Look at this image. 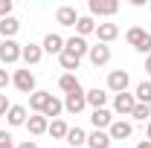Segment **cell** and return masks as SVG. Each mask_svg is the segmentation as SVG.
I'll return each instance as SVG.
<instances>
[{
	"mask_svg": "<svg viewBox=\"0 0 151 148\" xmlns=\"http://www.w3.org/2000/svg\"><path fill=\"white\" fill-rule=\"evenodd\" d=\"M137 148H151V142H148V139H142V142H139Z\"/></svg>",
	"mask_w": 151,
	"mask_h": 148,
	"instance_id": "38",
	"label": "cell"
},
{
	"mask_svg": "<svg viewBox=\"0 0 151 148\" xmlns=\"http://www.w3.org/2000/svg\"><path fill=\"white\" fill-rule=\"evenodd\" d=\"M96 38H99V44H111L119 38V26L116 23H96Z\"/></svg>",
	"mask_w": 151,
	"mask_h": 148,
	"instance_id": "13",
	"label": "cell"
},
{
	"mask_svg": "<svg viewBox=\"0 0 151 148\" xmlns=\"http://www.w3.org/2000/svg\"><path fill=\"white\" fill-rule=\"evenodd\" d=\"M20 52H23V44H18V41H3L0 44V61H3V67L6 64H18Z\"/></svg>",
	"mask_w": 151,
	"mask_h": 148,
	"instance_id": "4",
	"label": "cell"
},
{
	"mask_svg": "<svg viewBox=\"0 0 151 148\" xmlns=\"http://www.w3.org/2000/svg\"><path fill=\"white\" fill-rule=\"evenodd\" d=\"M47 128H50V119H47L44 113H35V116H29V119H26V131H29L32 137L47 134Z\"/></svg>",
	"mask_w": 151,
	"mask_h": 148,
	"instance_id": "14",
	"label": "cell"
},
{
	"mask_svg": "<svg viewBox=\"0 0 151 148\" xmlns=\"http://www.w3.org/2000/svg\"><path fill=\"white\" fill-rule=\"evenodd\" d=\"M137 52H142V55H151V35L142 38V44L137 47Z\"/></svg>",
	"mask_w": 151,
	"mask_h": 148,
	"instance_id": "31",
	"label": "cell"
},
{
	"mask_svg": "<svg viewBox=\"0 0 151 148\" xmlns=\"http://www.w3.org/2000/svg\"><path fill=\"white\" fill-rule=\"evenodd\" d=\"M131 116L137 119V122H145V119H151V105H139V102H137V108L131 111Z\"/></svg>",
	"mask_w": 151,
	"mask_h": 148,
	"instance_id": "29",
	"label": "cell"
},
{
	"mask_svg": "<svg viewBox=\"0 0 151 148\" xmlns=\"http://www.w3.org/2000/svg\"><path fill=\"white\" fill-rule=\"evenodd\" d=\"M84 108H87L84 90H81V93H67V99H64V111H67V113H76V116H78Z\"/></svg>",
	"mask_w": 151,
	"mask_h": 148,
	"instance_id": "9",
	"label": "cell"
},
{
	"mask_svg": "<svg viewBox=\"0 0 151 148\" xmlns=\"http://www.w3.org/2000/svg\"><path fill=\"white\" fill-rule=\"evenodd\" d=\"M90 125H93L96 131H108L113 125V113L108 111V108H99V111L90 113Z\"/></svg>",
	"mask_w": 151,
	"mask_h": 148,
	"instance_id": "8",
	"label": "cell"
},
{
	"mask_svg": "<svg viewBox=\"0 0 151 148\" xmlns=\"http://www.w3.org/2000/svg\"><path fill=\"white\" fill-rule=\"evenodd\" d=\"M145 35H148V32H145L142 26H131V29L125 32V41H128V44H131L134 50H137V47L142 44V38H145Z\"/></svg>",
	"mask_w": 151,
	"mask_h": 148,
	"instance_id": "28",
	"label": "cell"
},
{
	"mask_svg": "<svg viewBox=\"0 0 151 148\" xmlns=\"http://www.w3.org/2000/svg\"><path fill=\"white\" fill-rule=\"evenodd\" d=\"M137 108V99H134V93H116L113 96V111L122 113V116H131V111Z\"/></svg>",
	"mask_w": 151,
	"mask_h": 148,
	"instance_id": "5",
	"label": "cell"
},
{
	"mask_svg": "<svg viewBox=\"0 0 151 148\" xmlns=\"http://www.w3.org/2000/svg\"><path fill=\"white\" fill-rule=\"evenodd\" d=\"M26 119H29V116H26V108H23V105H12V108H9V113H6V122H9L12 128L26 125Z\"/></svg>",
	"mask_w": 151,
	"mask_h": 148,
	"instance_id": "17",
	"label": "cell"
},
{
	"mask_svg": "<svg viewBox=\"0 0 151 148\" xmlns=\"http://www.w3.org/2000/svg\"><path fill=\"white\" fill-rule=\"evenodd\" d=\"M50 96H52V93H47V90H35L32 96H29V108H32L35 113H44L47 102H50Z\"/></svg>",
	"mask_w": 151,
	"mask_h": 148,
	"instance_id": "23",
	"label": "cell"
},
{
	"mask_svg": "<svg viewBox=\"0 0 151 148\" xmlns=\"http://www.w3.org/2000/svg\"><path fill=\"white\" fill-rule=\"evenodd\" d=\"M78 12H76V6H58L55 9V20L61 23V26H76L78 23Z\"/></svg>",
	"mask_w": 151,
	"mask_h": 148,
	"instance_id": "11",
	"label": "cell"
},
{
	"mask_svg": "<svg viewBox=\"0 0 151 148\" xmlns=\"http://www.w3.org/2000/svg\"><path fill=\"white\" fill-rule=\"evenodd\" d=\"M87 58H90L93 67H105V64L111 61V47H108V44H93L90 52H87Z\"/></svg>",
	"mask_w": 151,
	"mask_h": 148,
	"instance_id": "6",
	"label": "cell"
},
{
	"mask_svg": "<svg viewBox=\"0 0 151 148\" xmlns=\"http://www.w3.org/2000/svg\"><path fill=\"white\" fill-rule=\"evenodd\" d=\"M145 73L151 75V55H145Z\"/></svg>",
	"mask_w": 151,
	"mask_h": 148,
	"instance_id": "36",
	"label": "cell"
},
{
	"mask_svg": "<svg viewBox=\"0 0 151 148\" xmlns=\"http://www.w3.org/2000/svg\"><path fill=\"white\" fill-rule=\"evenodd\" d=\"M15 148H38V142H35V139H23V142L15 145Z\"/></svg>",
	"mask_w": 151,
	"mask_h": 148,
	"instance_id": "35",
	"label": "cell"
},
{
	"mask_svg": "<svg viewBox=\"0 0 151 148\" xmlns=\"http://www.w3.org/2000/svg\"><path fill=\"white\" fill-rule=\"evenodd\" d=\"M41 50H44V52H50V55H61V52H64V38L58 35V32H50V35L44 38Z\"/></svg>",
	"mask_w": 151,
	"mask_h": 148,
	"instance_id": "12",
	"label": "cell"
},
{
	"mask_svg": "<svg viewBox=\"0 0 151 148\" xmlns=\"http://www.w3.org/2000/svg\"><path fill=\"white\" fill-rule=\"evenodd\" d=\"M64 47H67L70 52H76L78 58H84L87 52H90V44H87L84 38H78V35H73V38H64Z\"/></svg>",
	"mask_w": 151,
	"mask_h": 148,
	"instance_id": "15",
	"label": "cell"
},
{
	"mask_svg": "<svg viewBox=\"0 0 151 148\" xmlns=\"http://www.w3.org/2000/svg\"><path fill=\"white\" fill-rule=\"evenodd\" d=\"M145 139L151 142V119H148V125H145Z\"/></svg>",
	"mask_w": 151,
	"mask_h": 148,
	"instance_id": "37",
	"label": "cell"
},
{
	"mask_svg": "<svg viewBox=\"0 0 151 148\" xmlns=\"http://www.w3.org/2000/svg\"><path fill=\"white\" fill-rule=\"evenodd\" d=\"M18 29H20V20L18 18H3L0 20V35H3V41H15V35H18Z\"/></svg>",
	"mask_w": 151,
	"mask_h": 148,
	"instance_id": "16",
	"label": "cell"
},
{
	"mask_svg": "<svg viewBox=\"0 0 151 148\" xmlns=\"http://www.w3.org/2000/svg\"><path fill=\"white\" fill-rule=\"evenodd\" d=\"M58 87L64 93H81V81H78V75L76 73H64L58 78Z\"/></svg>",
	"mask_w": 151,
	"mask_h": 148,
	"instance_id": "19",
	"label": "cell"
},
{
	"mask_svg": "<svg viewBox=\"0 0 151 148\" xmlns=\"http://www.w3.org/2000/svg\"><path fill=\"white\" fill-rule=\"evenodd\" d=\"M90 32H96V20L90 18V15H81L78 23H76V35H78V38H87Z\"/></svg>",
	"mask_w": 151,
	"mask_h": 148,
	"instance_id": "24",
	"label": "cell"
},
{
	"mask_svg": "<svg viewBox=\"0 0 151 148\" xmlns=\"http://www.w3.org/2000/svg\"><path fill=\"white\" fill-rule=\"evenodd\" d=\"M64 142H67V148H81V145H87V134L76 125V128L67 131V139H64Z\"/></svg>",
	"mask_w": 151,
	"mask_h": 148,
	"instance_id": "20",
	"label": "cell"
},
{
	"mask_svg": "<svg viewBox=\"0 0 151 148\" xmlns=\"http://www.w3.org/2000/svg\"><path fill=\"white\" fill-rule=\"evenodd\" d=\"M87 9H90V18H113L116 12H119V3L116 0H90L87 3Z\"/></svg>",
	"mask_w": 151,
	"mask_h": 148,
	"instance_id": "1",
	"label": "cell"
},
{
	"mask_svg": "<svg viewBox=\"0 0 151 148\" xmlns=\"http://www.w3.org/2000/svg\"><path fill=\"white\" fill-rule=\"evenodd\" d=\"M9 108H12V102L6 99V93H0V116H6V113H9Z\"/></svg>",
	"mask_w": 151,
	"mask_h": 148,
	"instance_id": "34",
	"label": "cell"
},
{
	"mask_svg": "<svg viewBox=\"0 0 151 148\" xmlns=\"http://www.w3.org/2000/svg\"><path fill=\"white\" fill-rule=\"evenodd\" d=\"M67 131H70V125H67L64 119H52L50 128H47V134H50L52 139H67Z\"/></svg>",
	"mask_w": 151,
	"mask_h": 148,
	"instance_id": "25",
	"label": "cell"
},
{
	"mask_svg": "<svg viewBox=\"0 0 151 148\" xmlns=\"http://www.w3.org/2000/svg\"><path fill=\"white\" fill-rule=\"evenodd\" d=\"M134 99L139 105H151V81H139L137 90H134Z\"/></svg>",
	"mask_w": 151,
	"mask_h": 148,
	"instance_id": "27",
	"label": "cell"
},
{
	"mask_svg": "<svg viewBox=\"0 0 151 148\" xmlns=\"http://www.w3.org/2000/svg\"><path fill=\"white\" fill-rule=\"evenodd\" d=\"M84 99H87V105H90L93 111H99V108H105V105H108V93L99 90V87H93V90H84Z\"/></svg>",
	"mask_w": 151,
	"mask_h": 148,
	"instance_id": "18",
	"label": "cell"
},
{
	"mask_svg": "<svg viewBox=\"0 0 151 148\" xmlns=\"http://www.w3.org/2000/svg\"><path fill=\"white\" fill-rule=\"evenodd\" d=\"M87 148H111L108 131H93V134H87Z\"/></svg>",
	"mask_w": 151,
	"mask_h": 148,
	"instance_id": "22",
	"label": "cell"
},
{
	"mask_svg": "<svg viewBox=\"0 0 151 148\" xmlns=\"http://www.w3.org/2000/svg\"><path fill=\"white\" fill-rule=\"evenodd\" d=\"M61 111H64V102L55 99V96H50V102H47V108H44V116H47V119H61Z\"/></svg>",
	"mask_w": 151,
	"mask_h": 148,
	"instance_id": "26",
	"label": "cell"
},
{
	"mask_svg": "<svg viewBox=\"0 0 151 148\" xmlns=\"http://www.w3.org/2000/svg\"><path fill=\"white\" fill-rule=\"evenodd\" d=\"M12 15V0H0V20Z\"/></svg>",
	"mask_w": 151,
	"mask_h": 148,
	"instance_id": "32",
	"label": "cell"
},
{
	"mask_svg": "<svg viewBox=\"0 0 151 148\" xmlns=\"http://www.w3.org/2000/svg\"><path fill=\"white\" fill-rule=\"evenodd\" d=\"M58 61H61V67H64L67 73H76V70H78V64H81V58L76 55V52H70L67 47H64V52L58 55Z\"/></svg>",
	"mask_w": 151,
	"mask_h": 148,
	"instance_id": "21",
	"label": "cell"
},
{
	"mask_svg": "<svg viewBox=\"0 0 151 148\" xmlns=\"http://www.w3.org/2000/svg\"><path fill=\"white\" fill-rule=\"evenodd\" d=\"M12 84L18 87L20 93H35V75H32V70L29 67H23V70H15V75H12Z\"/></svg>",
	"mask_w": 151,
	"mask_h": 148,
	"instance_id": "2",
	"label": "cell"
},
{
	"mask_svg": "<svg viewBox=\"0 0 151 148\" xmlns=\"http://www.w3.org/2000/svg\"><path fill=\"white\" fill-rule=\"evenodd\" d=\"M44 58V50H41V44H23V52H20V61L26 64V67H35L38 61Z\"/></svg>",
	"mask_w": 151,
	"mask_h": 148,
	"instance_id": "10",
	"label": "cell"
},
{
	"mask_svg": "<svg viewBox=\"0 0 151 148\" xmlns=\"http://www.w3.org/2000/svg\"><path fill=\"white\" fill-rule=\"evenodd\" d=\"M128 84H131L128 70H111L108 73V90L111 93H128Z\"/></svg>",
	"mask_w": 151,
	"mask_h": 148,
	"instance_id": "3",
	"label": "cell"
},
{
	"mask_svg": "<svg viewBox=\"0 0 151 148\" xmlns=\"http://www.w3.org/2000/svg\"><path fill=\"white\" fill-rule=\"evenodd\" d=\"M0 148H15V139L9 131H0Z\"/></svg>",
	"mask_w": 151,
	"mask_h": 148,
	"instance_id": "30",
	"label": "cell"
},
{
	"mask_svg": "<svg viewBox=\"0 0 151 148\" xmlns=\"http://www.w3.org/2000/svg\"><path fill=\"white\" fill-rule=\"evenodd\" d=\"M9 84H12V75L6 73V67H0V90H6Z\"/></svg>",
	"mask_w": 151,
	"mask_h": 148,
	"instance_id": "33",
	"label": "cell"
},
{
	"mask_svg": "<svg viewBox=\"0 0 151 148\" xmlns=\"http://www.w3.org/2000/svg\"><path fill=\"white\" fill-rule=\"evenodd\" d=\"M131 134H134V125H131V122H125V119H113V125L108 128L111 142H113V139H128Z\"/></svg>",
	"mask_w": 151,
	"mask_h": 148,
	"instance_id": "7",
	"label": "cell"
}]
</instances>
